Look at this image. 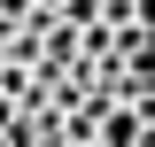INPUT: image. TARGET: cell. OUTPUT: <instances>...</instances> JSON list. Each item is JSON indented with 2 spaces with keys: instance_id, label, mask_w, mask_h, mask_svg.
<instances>
[{
  "instance_id": "6da1fadb",
  "label": "cell",
  "mask_w": 155,
  "mask_h": 147,
  "mask_svg": "<svg viewBox=\"0 0 155 147\" xmlns=\"http://www.w3.org/2000/svg\"><path fill=\"white\" fill-rule=\"evenodd\" d=\"M93 147H147V109H101V139Z\"/></svg>"
},
{
  "instance_id": "7a4b0ae2",
  "label": "cell",
  "mask_w": 155,
  "mask_h": 147,
  "mask_svg": "<svg viewBox=\"0 0 155 147\" xmlns=\"http://www.w3.org/2000/svg\"><path fill=\"white\" fill-rule=\"evenodd\" d=\"M31 8H62V0H31Z\"/></svg>"
},
{
  "instance_id": "3957f363",
  "label": "cell",
  "mask_w": 155,
  "mask_h": 147,
  "mask_svg": "<svg viewBox=\"0 0 155 147\" xmlns=\"http://www.w3.org/2000/svg\"><path fill=\"white\" fill-rule=\"evenodd\" d=\"M85 147H93V139H85Z\"/></svg>"
}]
</instances>
